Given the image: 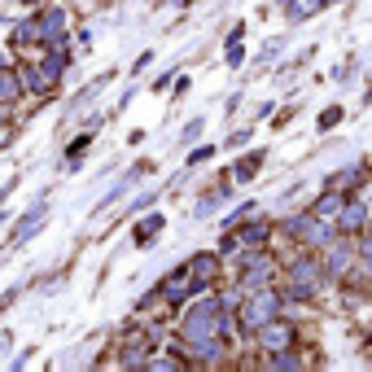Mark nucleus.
I'll use <instances>...</instances> for the list:
<instances>
[{
    "label": "nucleus",
    "instance_id": "6",
    "mask_svg": "<svg viewBox=\"0 0 372 372\" xmlns=\"http://www.w3.org/2000/svg\"><path fill=\"white\" fill-rule=\"evenodd\" d=\"M188 293H193V271H188V267L171 271V276H167V285H162V298H167V303H184Z\"/></svg>",
    "mask_w": 372,
    "mask_h": 372
},
{
    "label": "nucleus",
    "instance_id": "12",
    "mask_svg": "<svg viewBox=\"0 0 372 372\" xmlns=\"http://www.w3.org/2000/svg\"><path fill=\"white\" fill-rule=\"evenodd\" d=\"M363 219H368V210H363L359 202H351V206H342L337 228H342V232H355V228H363Z\"/></svg>",
    "mask_w": 372,
    "mask_h": 372
},
{
    "label": "nucleus",
    "instance_id": "21",
    "mask_svg": "<svg viewBox=\"0 0 372 372\" xmlns=\"http://www.w3.org/2000/svg\"><path fill=\"white\" fill-rule=\"evenodd\" d=\"M88 140H92V136H79V140H74V145H70V158H79L84 149H88Z\"/></svg>",
    "mask_w": 372,
    "mask_h": 372
},
{
    "label": "nucleus",
    "instance_id": "17",
    "mask_svg": "<svg viewBox=\"0 0 372 372\" xmlns=\"http://www.w3.org/2000/svg\"><path fill=\"white\" fill-rule=\"evenodd\" d=\"M298 363H303V359H298V355H271V368H298Z\"/></svg>",
    "mask_w": 372,
    "mask_h": 372
},
{
    "label": "nucleus",
    "instance_id": "19",
    "mask_svg": "<svg viewBox=\"0 0 372 372\" xmlns=\"http://www.w3.org/2000/svg\"><path fill=\"white\" fill-rule=\"evenodd\" d=\"M337 118H342V110H325V114H320V128H333Z\"/></svg>",
    "mask_w": 372,
    "mask_h": 372
},
{
    "label": "nucleus",
    "instance_id": "20",
    "mask_svg": "<svg viewBox=\"0 0 372 372\" xmlns=\"http://www.w3.org/2000/svg\"><path fill=\"white\" fill-rule=\"evenodd\" d=\"M197 136H202V118H197V123H188V128H184V140H197Z\"/></svg>",
    "mask_w": 372,
    "mask_h": 372
},
{
    "label": "nucleus",
    "instance_id": "4",
    "mask_svg": "<svg viewBox=\"0 0 372 372\" xmlns=\"http://www.w3.org/2000/svg\"><path fill=\"white\" fill-rule=\"evenodd\" d=\"M259 342H263V351H289V346H293V329L285 325V320H267V325L259 329Z\"/></svg>",
    "mask_w": 372,
    "mask_h": 372
},
{
    "label": "nucleus",
    "instance_id": "18",
    "mask_svg": "<svg viewBox=\"0 0 372 372\" xmlns=\"http://www.w3.org/2000/svg\"><path fill=\"white\" fill-rule=\"evenodd\" d=\"M18 92V84L9 79V74H0V101H9V96Z\"/></svg>",
    "mask_w": 372,
    "mask_h": 372
},
{
    "label": "nucleus",
    "instance_id": "7",
    "mask_svg": "<svg viewBox=\"0 0 372 372\" xmlns=\"http://www.w3.org/2000/svg\"><path fill=\"white\" fill-rule=\"evenodd\" d=\"M276 276V267H271L267 254H254L250 267H245V289H267V281Z\"/></svg>",
    "mask_w": 372,
    "mask_h": 372
},
{
    "label": "nucleus",
    "instance_id": "23",
    "mask_svg": "<svg viewBox=\"0 0 372 372\" xmlns=\"http://www.w3.org/2000/svg\"><path fill=\"white\" fill-rule=\"evenodd\" d=\"M0 223H5V210H0Z\"/></svg>",
    "mask_w": 372,
    "mask_h": 372
},
{
    "label": "nucleus",
    "instance_id": "8",
    "mask_svg": "<svg viewBox=\"0 0 372 372\" xmlns=\"http://www.w3.org/2000/svg\"><path fill=\"white\" fill-rule=\"evenodd\" d=\"M44 223H48V206H35L27 219H18L13 223V245H22V241H31L40 228H44Z\"/></svg>",
    "mask_w": 372,
    "mask_h": 372
},
{
    "label": "nucleus",
    "instance_id": "10",
    "mask_svg": "<svg viewBox=\"0 0 372 372\" xmlns=\"http://www.w3.org/2000/svg\"><path fill=\"white\" fill-rule=\"evenodd\" d=\"M289 281H293L289 289H293L298 298H307V293L315 289V267H311V263H298V267H293V276H289Z\"/></svg>",
    "mask_w": 372,
    "mask_h": 372
},
{
    "label": "nucleus",
    "instance_id": "22",
    "mask_svg": "<svg viewBox=\"0 0 372 372\" xmlns=\"http://www.w3.org/2000/svg\"><path fill=\"white\" fill-rule=\"evenodd\" d=\"M363 267H368V271H372V241H368V245H363Z\"/></svg>",
    "mask_w": 372,
    "mask_h": 372
},
{
    "label": "nucleus",
    "instance_id": "2",
    "mask_svg": "<svg viewBox=\"0 0 372 372\" xmlns=\"http://www.w3.org/2000/svg\"><path fill=\"white\" fill-rule=\"evenodd\" d=\"M276 315H281V298L271 293V289H254L250 303L241 307V320H245L250 329H263L267 320H276Z\"/></svg>",
    "mask_w": 372,
    "mask_h": 372
},
{
    "label": "nucleus",
    "instance_id": "14",
    "mask_svg": "<svg viewBox=\"0 0 372 372\" xmlns=\"http://www.w3.org/2000/svg\"><path fill=\"white\" fill-rule=\"evenodd\" d=\"M342 206H346V202H342L337 193H325V197H320V202H315V215H320V219H333V215H337Z\"/></svg>",
    "mask_w": 372,
    "mask_h": 372
},
{
    "label": "nucleus",
    "instance_id": "3",
    "mask_svg": "<svg viewBox=\"0 0 372 372\" xmlns=\"http://www.w3.org/2000/svg\"><path fill=\"white\" fill-rule=\"evenodd\" d=\"M289 232L303 237V241H311V245H329V228H325V219H320V215H298V219H289Z\"/></svg>",
    "mask_w": 372,
    "mask_h": 372
},
{
    "label": "nucleus",
    "instance_id": "5",
    "mask_svg": "<svg viewBox=\"0 0 372 372\" xmlns=\"http://www.w3.org/2000/svg\"><path fill=\"white\" fill-rule=\"evenodd\" d=\"M188 271H193V293L206 289V285H215V281H219V254H197V259L188 263Z\"/></svg>",
    "mask_w": 372,
    "mask_h": 372
},
{
    "label": "nucleus",
    "instance_id": "13",
    "mask_svg": "<svg viewBox=\"0 0 372 372\" xmlns=\"http://www.w3.org/2000/svg\"><path fill=\"white\" fill-rule=\"evenodd\" d=\"M325 5H329V0H293V5H289V18H293V22H298V18H311V13H320Z\"/></svg>",
    "mask_w": 372,
    "mask_h": 372
},
{
    "label": "nucleus",
    "instance_id": "1",
    "mask_svg": "<svg viewBox=\"0 0 372 372\" xmlns=\"http://www.w3.org/2000/svg\"><path fill=\"white\" fill-rule=\"evenodd\" d=\"M184 337H228V320H223V307L215 298H202L188 315H184Z\"/></svg>",
    "mask_w": 372,
    "mask_h": 372
},
{
    "label": "nucleus",
    "instance_id": "9",
    "mask_svg": "<svg viewBox=\"0 0 372 372\" xmlns=\"http://www.w3.org/2000/svg\"><path fill=\"white\" fill-rule=\"evenodd\" d=\"M62 27H66V13H62V9H48V13L40 18V40H48V44H57V40H62V35H57Z\"/></svg>",
    "mask_w": 372,
    "mask_h": 372
},
{
    "label": "nucleus",
    "instance_id": "15",
    "mask_svg": "<svg viewBox=\"0 0 372 372\" xmlns=\"http://www.w3.org/2000/svg\"><path fill=\"white\" fill-rule=\"evenodd\" d=\"M263 167V154H250V158H241V167H237V180L245 184V180H254V171Z\"/></svg>",
    "mask_w": 372,
    "mask_h": 372
},
{
    "label": "nucleus",
    "instance_id": "11",
    "mask_svg": "<svg viewBox=\"0 0 372 372\" xmlns=\"http://www.w3.org/2000/svg\"><path fill=\"white\" fill-rule=\"evenodd\" d=\"M162 223H167L162 210H158V215H149V219H140V223H136V232H132V241H136V245H149V241L162 232Z\"/></svg>",
    "mask_w": 372,
    "mask_h": 372
},
{
    "label": "nucleus",
    "instance_id": "16",
    "mask_svg": "<svg viewBox=\"0 0 372 372\" xmlns=\"http://www.w3.org/2000/svg\"><path fill=\"white\" fill-rule=\"evenodd\" d=\"M346 263H351V250H346V245L329 250V271H333V276H342V271H346Z\"/></svg>",
    "mask_w": 372,
    "mask_h": 372
}]
</instances>
